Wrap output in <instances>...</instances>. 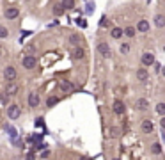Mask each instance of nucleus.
<instances>
[{
    "instance_id": "nucleus-1",
    "label": "nucleus",
    "mask_w": 165,
    "mask_h": 160,
    "mask_svg": "<svg viewBox=\"0 0 165 160\" xmlns=\"http://www.w3.org/2000/svg\"><path fill=\"white\" fill-rule=\"evenodd\" d=\"M16 68L14 66H6L4 68V80H7V84H11V82H14L16 80Z\"/></svg>"
},
{
    "instance_id": "nucleus-2",
    "label": "nucleus",
    "mask_w": 165,
    "mask_h": 160,
    "mask_svg": "<svg viewBox=\"0 0 165 160\" xmlns=\"http://www.w3.org/2000/svg\"><path fill=\"white\" fill-rule=\"evenodd\" d=\"M22 64L25 69H34V68H37V59L34 55H25L22 59Z\"/></svg>"
},
{
    "instance_id": "nucleus-3",
    "label": "nucleus",
    "mask_w": 165,
    "mask_h": 160,
    "mask_svg": "<svg viewBox=\"0 0 165 160\" xmlns=\"http://www.w3.org/2000/svg\"><path fill=\"white\" fill-rule=\"evenodd\" d=\"M96 52H100V55L105 59H110V55H112V50H110L108 43H100L96 46Z\"/></svg>"
},
{
    "instance_id": "nucleus-4",
    "label": "nucleus",
    "mask_w": 165,
    "mask_h": 160,
    "mask_svg": "<svg viewBox=\"0 0 165 160\" xmlns=\"http://www.w3.org/2000/svg\"><path fill=\"white\" fill-rule=\"evenodd\" d=\"M112 109H114V114L122 116V114L126 112V105H124V102H122V100H115V102L112 103Z\"/></svg>"
},
{
    "instance_id": "nucleus-5",
    "label": "nucleus",
    "mask_w": 165,
    "mask_h": 160,
    "mask_svg": "<svg viewBox=\"0 0 165 160\" xmlns=\"http://www.w3.org/2000/svg\"><path fill=\"white\" fill-rule=\"evenodd\" d=\"M22 116V109L18 105H9L7 107V117L9 119H18Z\"/></svg>"
},
{
    "instance_id": "nucleus-6",
    "label": "nucleus",
    "mask_w": 165,
    "mask_h": 160,
    "mask_svg": "<svg viewBox=\"0 0 165 160\" xmlns=\"http://www.w3.org/2000/svg\"><path fill=\"white\" fill-rule=\"evenodd\" d=\"M4 15H6V18H9V20H14V18H18V15H20V9L16 7V6H9V7L4 11Z\"/></svg>"
},
{
    "instance_id": "nucleus-7",
    "label": "nucleus",
    "mask_w": 165,
    "mask_h": 160,
    "mask_svg": "<svg viewBox=\"0 0 165 160\" xmlns=\"http://www.w3.org/2000/svg\"><path fill=\"white\" fill-rule=\"evenodd\" d=\"M140 130L144 133H151V132L155 130V123L151 121V119H144L142 123H140Z\"/></svg>"
},
{
    "instance_id": "nucleus-8",
    "label": "nucleus",
    "mask_w": 165,
    "mask_h": 160,
    "mask_svg": "<svg viewBox=\"0 0 165 160\" xmlns=\"http://www.w3.org/2000/svg\"><path fill=\"white\" fill-rule=\"evenodd\" d=\"M135 109L137 110H149V102L146 100V98H137L135 100Z\"/></svg>"
},
{
    "instance_id": "nucleus-9",
    "label": "nucleus",
    "mask_w": 165,
    "mask_h": 160,
    "mask_svg": "<svg viewBox=\"0 0 165 160\" xmlns=\"http://www.w3.org/2000/svg\"><path fill=\"white\" fill-rule=\"evenodd\" d=\"M85 57V52H84V48L82 46H75L71 50V59H75V61H80V59Z\"/></svg>"
},
{
    "instance_id": "nucleus-10",
    "label": "nucleus",
    "mask_w": 165,
    "mask_h": 160,
    "mask_svg": "<svg viewBox=\"0 0 165 160\" xmlns=\"http://www.w3.org/2000/svg\"><path fill=\"white\" fill-rule=\"evenodd\" d=\"M18 84H14V82H11V84H7L6 86V91H4V95L6 96H14L16 93H18Z\"/></svg>"
},
{
    "instance_id": "nucleus-11",
    "label": "nucleus",
    "mask_w": 165,
    "mask_h": 160,
    "mask_svg": "<svg viewBox=\"0 0 165 160\" xmlns=\"http://www.w3.org/2000/svg\"><path fill=\"white\" fill-rule=\"evenodd\" d=\"M41 103V98H39V95L37 93H30L29 95V105L32 107V109H37V105Z\"/></svg>"
},
{
    "instance_id": "nucleus-12",
    "label": "nucleus",
    "mask_w": 165,
    "mask_h": 160,
    "mask_svg": "<svg viewBox=\"0 0 165 160\" xmlns=\"http://www.w3.org/2000/svg\"><path fill=\"white\" fill-rule=\"evenodd\" d=\"M142 64L146 66V68H147V66H153V64H155V55H153L151 52H146V53L142 55Z\"/></svg>"
},
{
    "instance_id": "nucleus-13",
    "label": "nucleus",
    "mask_w": 165,
    "mask_h": 160,
    "mask_svg": "<svg viewBox=\"0 0 165 160\" xmlns=\"http://www.w3.org/2000/svg\"><path fill=\"white\" fill-rule=\"evenodd\" d=\"M135 75H137V80H140V82H146V80L149 78V73H147L146 68H138L135 71Z\"/></svg>"
},
{
    "instance_id": "nucleus-14",
    "label": "nucleus",
    "mask_w": 165,
    "mask_h": 160,
    "mask_svg": "<svg viewBox=\"0 0 165 160\" xmlns=\"http://www.w3.org/2000/svg\"><path fill=\"white\" fill-rule=\"evenodd\" d=\"M59 87L62 89V91H68V93H71L73 89H75L69 80H60V82H59Z\"/></svg>"
},
{
    "instance_id": "nucleus-15",
    "label": "nucleus",
    "mask_w": 165,
    "mask_h": 160,
    "mask_svg": "<svg viewBox=\"0 0 165 160\" xmlns=\"http://www.w3.org/2000/svg\"><path fill=\"white\" fill-rule=\"evenodd\" d=\"M149 22H147V20H140V22L137 23V30H140V32H147V30H149Z\"/></svg>"
},
{
    "instance_id": "nucleus-16",
    "label": "nucleus",
    "mask_w": 165,
    "mask_h": 160,
    "mask_svg": "<svg viewBox=\"0 0 165 160\" xmlns=\"http://www.w3.org/2000/svg\"><path fill=\"white\" fill-rule=\"evenodd\" d=\"M82 39H84V37L80 36V34H71V36H69V43H71L73 46H80Z\"/></svg>"
},
{
    "instance_id": "nucleus-17",
    "label": "nucleus",
    "mask_w": 165,
    "mask_h": 160,
    "mask_svg": "<svg viewBox=\"0 0 165 160\" xmlns=\"http://www.w3.org/2000/svg\"><path fill=\"white\" fill-rule=\"evenodd\" d=\"M155 25H156L158 29L165 27V16L163 15H156V16H155Z\"/></svg>"
},
{
    "instance_id": "nucleus-18",
    "label": "nucleus",
    "mask_w": 165,
    "mask_h": 160,
    "mask_svg": "<svg viewBox=\"0 0 165 160\" xmlns=\"http://www.w3.org/2000/svg\"><path fill=\"white\" fill-rule=\"evenodd\" d=\"M110 36L114 37V39H121V37H122V29L114 27V29H112V32H110Z\"/></svg>"
},
{
    "instance_id": "nucleus-19",
    "label": "nucleus",
    "mask_w": 165,
    "mask_h": 160,
    "mask_svg": "<svg viewBox=\"0 0 165 160\" xmlns=\"http://www.w3.org/2000/svg\"><path fill=\"white\" fill-rule=\"evenodd\" d=\"M151 153H153V155H160V153H162L160 142H153V144H151Z\"/></svg>"
},
{
    "instance_id": "nucleus-20",
    "label": "nucleus",
    "mask_w": 165,
    "mask_h": 160,
    "mask_svg": "<svg viewBox=\"0 0 165 160\" xmlns=\"http://www.w3.org/2000/svg\"><path fill=\"white\" fill-rule=\"evenodd\" d=\"M57 103H59L57 96H50V98L46 100V107H48V109H52V107H53V105H57Z\"/></svg>"
},
{
    "instance_id": "nucleus-21",
    "label": "nucleus",
    "mask_w": 165,
    "mask_h": 160,
    "mask_svg": "<svg viewBox=\"0 0 165 160\" xmlns=\"http://www.w3.org/2000/svg\"><path fill=\"white\" fill-rule=\"evenodd\" d=\"M60 7L62 9H73L75 7V2H73V0H64V2H60Z\"/></svg>"
},
{
    "instance_id": "nucleus-22",
    "label": "nucleus",
    "mask_w": 165,
    "mask_h": 160,
    "mask_svg": "<svg viewBox=\"0 0 165 160\" xmlns=\"http://www.w3.org/2000/svg\"><path fill=\"white\" fill-rule=\"evenodd\" d=\"M108 133H110V137H112V139H115V137H119V133H121V130H119L117 126H112V128L108 130Z\"/></svg>"
},
{
    "instance_id": "nucleus-23",
    "label": "nucleus",
    "mask_w": 165,
    "mask_h": 160,
    "mask_svg": "<svg viewBox=\"0 0 165 160\" xmlns=\"http://www.w3.org/2000/svg\"><path fill=\"white\" fill-rule=\"evenodd\" d=\"M7 37H9V30L4 25H0V39H7Z\"/></svg>"
},
{
    "instance_id": "nucleus-24",
    "label": "nucleus",
    "mask_w": 165,
    "mask_h": 160,
    "mask_svg": "<svg viewBox=\"0 0 165 160\" xmlns=\"http://www.w3.org/2000/svg\"><path fill=\"white\" fill-rule=\"evenodd\" d=\"M156 114L158 116H163L165 114V103H158L156 105Z\"/></svg>"
},
{
    "instance_id": "nucleus-25",
    "label": "nucleus",
    "mask_w": 165,
    "mask_h": 160,
    "mask_svg": "<svg viewBox=\"0 0 165 160\" xmlns=\"http://www.w3.org/2000/svg\"><path fill=\"white\" fill-rule=\"evenodd\" d=\"M122 34H126L128 37H133V36H135V29H133V27H126Z\"/></svg>"
},
{
    "instance_id": "nucleus-26",
    "label": "nucleus",
    "mask_w": 165,
    "mask_h": 160,
    "mask_svg": "<svg viewBox=\"0 0 165 160\" xmlns=\"http://www.w3.org/2000/svg\"><path fill=\"white\" fill-rule=\"evenodd\" d=\"M119 52H121V53H128V52H130V44H128V43H121V46H119Z\"/></svg>"
},
{
    "instance_id": "nucleus-27",
    "label": "nucleus",
    "mask_w": 165,
    "mask_h": 160,
    "mask_svg": "<svg viewBox=\"0 0 165 160\" xmlns=\"http://www.w3.org/2000/svg\"><path fill=\"white\" fill-rule=\"evenodd\" d=\"M53 13H55L57 16H60V15H62V7H60V2H57V4L53 6Z\"/></svg>"
},
{
    "instance_id": "nucleus-28",
    "label": "nucleus",
    "mask_w": 165,
    "mask_h": 160,
    "mask_svg": "<svg viewBox=\"0 0 165 160\" xmlns=\"http://www.w3.org/2000/svg\"><path fill=\"white\" fill-rule=\"evenodd\" d=\"M34 50H36V46H34V44H29V46L25 48V52H27L29 55H32V53H34Z\"/></svg>"
},
{
    "instance_id": "nucleus-29",
    "label": "nucleus",
    "mask_w": 165,
    "mask_h": 160,
    "mask_svg": "<svg viewBox=\"0 0 165 160\" xmlns=\"http://www.w3.org/2000/svg\"><path fill=\"white\" fill-rule=\"evenodd\" d=\"M76 23H78L82 29H85V27H87V22L84 20V18H78V20H76Z\"/></svg>"
},
{
    "instance_id": "nucleus-30",
    "label": "nucleus",
    "mask_w": 165,
    "mask_h": 160,
    "mask_svg": "<svg viewBox=\"0 0 165 160\" xmlns=\"http://www.w3.org/2000/svg\"><path fill=\"white\" fill-rule=\"evenodd\" d=\"M85 7H87V13H93L94 4H93V2H87V6H85Z\"/></svg>"
},
{
    "instance_id": "nucleus-31",
    "label": "nucleus",
    "mask_w": 165,
    "mask_h": 160,
    "mask_svg": "<svg viewBox=\"0 0 165 160\" xmlns=\"http://www.w3.org/2000/svg\"><path fill=\"white\" fill-rule=\"evenodd\" d=\"M101 27H107L108 23H107V16H103V18H101V23H100Z\"/></svg>"
},
{
    "instance_id": "nucleus-32",
    "label": "nucleus",
    "mask_w": 165,
    "mask_h": 160,
    "mask_svg": "<svg viewBox=\"0 0 165 160\" xmlns=\"http://www.w3.org/2000/svg\"><path fill=\"white\" fill-rule=\"evenodd\" d=\"M36 126H43V117H39V119H36Z\"/></svg>"
},
{
    "instance_id": "nucleus-33",
    "label": "nucleus",
    "mask_w": 165,
    "mask_h": 160,
    "mask_svg": "<svg viewBox=\"0 0 165 160\" xmlns=\"http://www.w3.org/2000/svg\"><path fill=\"white\" fill-rule=\"evenodd\" d=\"M80 160H93L91 157H80Z\"/></svg>"
},
{
    "instance_id": "nucleus-34",
    "label": "nucleus",
    "mask_w": 165,
    "mask_h": 160,
    "mask_svg": "<svg viewBox=\"0 0 165 160\" xmlns=\"http://www.w3.org/2000/svg\"><path fill=\"white\" fill-rule=\"evenodd\" d=\"M112 160H119V158H112Z\"/></svg>"
}]
</instances>
